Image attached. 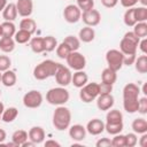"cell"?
<instances>
[{"label":"cell","mask_w":147,"mask_h":147,"mask_svg":"<svg viewBox=\"0 0 147 147\" xmlns=\"http://www.w3.org/2000/svg\"><path fill=\"white\" fill-rule=\"evenodd\" d=\"M20 29L25 30L28 32H30L31 34H33L37 30V23L33 18L30 17H24L21 22H20Z\"/></svg>","instance_id":"obj_26"},{"label":"cell","mask_w":147,"mask_h":147,"mask_svg":"<svg viewBox=\"0 0 147 147\" xmlns=\"http://www.w3.org/2000/svg\"><path fill=\"white\" fill-rule=\"evenodd\" d=\"M139 145L141 147H146L147 146V132L146 133H142V136H141V138L139 140Z\"/></svg>","instance_id":"obj_51"},{"label":"cell","mask_w":147,"mask_h":147,"mask_svg":"<svg viewBox=\"0 0 147 147\" xmlns=\"http://www.w3.org/2000/svg\"><path fill=\"white\" fill-rule=\"evenodd\" d=\"M88 82V76L84 70H78L75 74H72V78H71V83L74 84L75 87L80 88L83 87L85 84H87Z\"/></svg>","instance_id":"obj_18"},{"label":"cell","mask_w":147,"mask_h":147,"mask_svg":"<svg viewBox=\"0 0 147 147\" xmlns=\"http://www.w3.org/2000/svg\"><path fill=\"white\" fill-rule=\"evenodd\" d=\"M18 116V110L15 107H9L7 109L3 110V113L1 114V121L5 123H11L16 119V117Z\"/></svg>","instance_id":"obj_25"},{"label":"cell","mask_w":147,"mask_h":147,"mask_svg":"<svg viewBox=\"0 0 147 147\" xmlns=\"http://www.w3.org/2000/svg\"><path fill=\"white\" fill-rule=\"evenodd\" d=\"M138 44L126 37H123L121 42H119V51L124 54V55H130V54H136L137 49H138Z\"/></svg>","instance_id":"obj_13"},{"label":"cell","mask_w":147,"mask_h":147,"mask_svg":"<svg viewBox=\"0 0 147 147\" xmlns=\"http://www.w3.org/2000/svg\"><path fill=\"white\" fill-rule=\"evenodd\" d=\"M101 3L106 8H114L118 3V0H101Z\"/></svg>","instance_id":"obj_49"},{"label":"cell","mask_w":147,"mask_h":147,"mask_svg":"<svg viewBox=\"0 0 147 147\" xmlns=\"http://www.w3.org/2000/svg\"><path fill=\"white\" fill-rule=\"evenodd\" d=\"M45 146H56V147H60L61 145L57 141H55V140H46L45 141Z\"/></svg>","instance_id":"obj_52"},{"label":"cell","mask_w":147,"mask_h":147,"mask_svg":"<svg viewBox=\"0 0 147 147\" xmlns=\"http://www.w3.org/2000/svg\"><path fill=\"white\" fill-rule=\"evenodd\" d=\"M123 21H124V24L126 26H133L136 23H137V20H136V15H134V7L132 8H127L124 13V16H123Z\"/></svg>","instance_id":"obj_34"},{"label":"cell","mask_w":147,"mask_h":147,"mask_svg":"<svg viewBox=\"0 0 147 147\" xmlns=\"http://www.w3.org/2000/svg\"><path fill=\"white\" fill-rule=\"evenodd\" d=\"M44 41H45V52H53L57 46V40L53 36L44 37Z\"/></svg>","instance_id":"obj_38"},{"label":"cell","mask_w":147,"mask_h":147,"mask_svg":"<svg viewBox=\"0 0 147 147\" xmlns=\"http://www.w3.org/2000/svg\"><path fill=\"white\" fill-rule=\"evenodd\" d=\"M111 91H113V85L102 82L99 84V94H108L111 93Z\"/></svg>","instance_id":"obj_44"},{"label":"cell","mask_w":147,"mask_h":147,"mask_svg":"<svg viewBox=\"0 0 147 147\" xmlns=\"http://www.w3.org/2000/svg\"><path fill=\"white\" fill-rule=\"evenodd\" d=\"M138 46H139L140 51L142 52V54H147V39L146 38H141Z\"/></svg>","instance_id":"obj_50"},{"label":"cell","mask_w":147,"mask_h":147,"mask_svg":"<svg viewBox=\"0 0 147 147\" xmlns=\"http://www.w3.org/2000/svg\"><path fill=\"white\" fill-rule=\"evenodd\" d=\"M69 99H70V93L63 86L53 87L48 90V92L46 93V101L53 106H63L69 101Z\"/></svg>","instance_id":"obj_3"},{"label":"cell","mask_w":147,"mask_h":147,"mask_svg":"<svg viewBox=\"0 0 147 147\" xmlns=\"http://www.w3.org/2000/svg\"><path fill=\"white\" fill-rule=\"evenodd\" d=\"M11 65V60L7 55H0V71L3 72L8 70Z\"/></svg>","instance_id":"obj_42"},{"label":"cell","mask_w":147,"mask_h":147,"mask_svg":"<svg viewBox=\"0 0 147 147\" xmlns=\"http://www.w3.org/2000/svg\"><path fill=\"white\" fill-rule=\"evenodd\" d=\"M77 6L82 11H86L94 8V0H83L77 2Z\"/></svg>","instance_id":"obj_43"},{"label":"cell","mask_w":147,"mask_h":147,"mask_svg":"<svg viewBox=\"0 0 147 147\" xmlns=\"http://www.w3.org/2000/svg\"><path fill=\"white\" fill-rule=\"evenodd\" d=\"M2 37H14V34L16 33V26L13 22L9 21H5L2 24Z\"/></svg>","instance_id":"obj_35"},{"label":"cell","mask_w":147,"mask_h":147,"mask_svg":"<svg viewBox=\"0 0 147 147\" xmlns=\"http://www.w3.org/2000/svg\"><path fill=\"white\" fill-rule=\"evenodd\" d=\"M78 38L80 41L83 42H91L94 40L95 38V31L92 26H84L79 30V33H78Z\"/></svg>","instance_id":"obj_20"},{"label":"cell","mask_w":147,"mask_h":147,"mask_svg":"<svg viewBox=\"0 0 147 147\" xmlns=\"http://www.w3.org/2000/svg\"><path fill=\"white\" fill-rule=\"evenodd\" d=\"M69 129V136L75 141H82L86 137V129L82 124H74L68 127Z\"/></svg>","instance_id":"obj_16"},{"label":"cell","mask_w":147,"mask_h":147,"mask_svg":"<svg viewBox=\"0 0 147 147\" xmlns=\"http://www.w3.org/2000/svg\"><path fill=\"white\" fill-rule=\"evenodd\" d=\"M0 121H1V115H0Z\"/></svg>","instance_id":"obj_61"},{"label":"cell","mask_w":147,"mask_h":147,"mask_svg":"<svg viewBox=\"0 0 147 147\" xmlns=\"http://www.w3.org/2000/svg\"><path fill=\"white\" fill-rule=\"evenodd\" d=\"M30 47L33 53L45 52V41L42 37H33L30 39Z\"/></svg>","instance_id":"obj_27"},{"label":"cell","mask_w":147,"mask_h":147,"mask_svg":"<svg viewBox=\"0 0 147 147\" xmlns=\"http://www.w3.org/2000/svg\"><path fill=\"white\" fill-rule=\"evenodd\" d=\"M134 15H136L137 22H146L147 21V8L144 6L138 7V8L134 7Z\"/></svg>","instance_id":"obj_39"},{"label":"cell","mask_w":147,"mask_h":147,"mask_svg":"<svg viewBox=\"0 0 147 147\" xmlns=\"http://www.w3.org/2000/svg\"><path fill=\"white\" fill-rule=\"evenodd\" d=\"M96 107L102 110V111H106V110H109L110 108H113L115 101H114V96L111 95V93H108V94H99L96 96Z\"/></svg>","instance_id":"obj_12"},{"label":"cell","mask_w":147,"mask_h":147,"mask_svg":"<svg viewBox=\"0 0 147 147\" xmlns=\"http://www.w3.org/2000/svg\"><path fill=\"white\" fill-rule=\"evenodd\" d=\"M7 138V133L3 129H0V144H2Z\"/></svg>","instance_id":"obj_53"},{"label":"cell","mask_w":147,"mask_h":147,"mask_svg":"<svg viewBox=\"0 0 147 147\" xmlns=\"http://www.w3.org/2000/svg\"><path fill=\"white\" fill-rule=\"evenodd\" d=\"M67 64L70 69H74L75 71L78 70H84V68L86 67V59L85 56L79 53L78 51H72L65 59Z\"/></svg>","instance_id":"obj_6"},{"label":"cell","mask_w":147,"mask_h":147,"mask_svg":"<svg viewBox=\"0 0 147 147\" xmlns=\"http://www.w3.org/2000/svg\"><path fill=\"white\" fill-rule=\"evenodd\" d=\"M29 139L28 132L24 130H16L13 134H11V141L15 142L17 145V147L22 146L26 140Z\"/></svg>","instance_id":"obj_28"},{"label":"cell","mask_w":147,"mask_h":147,"mask_svg":"<svg viewBox=\"0 0 147 147\" xmlns=\"http://www.w3.org/2000/svg\"><path fill=\"white\" fill-rule=\"evenodd\" d=\"M116 80H117V71H115L108 67L102 70V74H101V82L102 83L114 85L116 83Z\"/></svg>","instance_id":"obj_22"},{"label":"cell","mask_w":147,"mask_h":147,"mask_svg":"<svg viewBox=\"0 0 147 147\" xmlns=\"http://www.w3.org/2000/svg\"><path fill=\"white\" fill-rule=\"evenodd\" d=\"M134 68L139 74H146L147 72V55H140L138 57H136L134 61Z\"/></svg>","instance_id":"obj_29"},{"label":"cell","mask_w":147,"mask_h":147,"mask_svg":"<svg viewBox=\"0 0 147 147\" xmlns=\"http://www.w3.org/2000/svg\"><path fill=\"white\" fill-rule=\"evenodd\" d=\"M119 2L124 8H132L139 2V0H119Z\"/></svg>","instance_id":"obj_48"},{"label":"cell","mask_w":147,"mask_h":147,"mask_svg":"<svg viewBox=\"0 0 147 147\" xmlns=\"http://www.w3.org/2000/svg\"><path fill=\"white\" fill-rule=\"evenodd\" d=\"M131 127H132L134 133H138V134L146 133L147 132V121L142 117L136 118V119H133V122L131 124Z\"/></svg>","instance_id":"obj_23"},{"label":"cell","mask_w":147,"mask_h":147,"mask_svg":"<svg viewBox=\"0 0 147 147\" xmlns=\"http://www.w3.org/2000/svg\"><path fill=\"white\" fill-rule=\"evenodd\" d=\"M6 6H7V0H0V11H2Z\"/></svg>","instance_id":"obj_55"},{"label":"cell","mask_w":147,"mask_h":147,"mask_svg":"<svg viewBox=\"0 0 147 147\" xmlns=\"http://www.w3.org/2000/svg\"><path fill=\"white\" fill-rule=\"evenodd\" d=\"M1 75H2V72L0 71V83H1Z\"/></svg>","instance_id":"obj_59"},{"label":"cell","mask_w":147,"mask_h":147,"mask_svg":"<svg viewBox=\"0 0 147 147\" xmlns=\"http://www.w3.org/2000/svg\"><path fill=\"white\" fill-rule=\"evenodd\" d=\"M31 36H32V34H31L30 32L20 29V30L16 31V33L14 34V40H15V42H17V44H26V42L30 41Z\"/></svg>","instance_id":"obj_32"},{"label":"cell","mask_w":147,"mask_h":147,"mask_svg":"<svg viewBox=\"0 0 147 147\" xmlns=\"http://www.w3.org/2000/svg\"><path fill=\"white\" fill-rule=\"evenodd\" d=\"M86 132L92 136H99L105 131V123L99 118H93L86 124Z\"/></svg>","instance_id":"obj_14"},{"label":"cell","mask_w":147,"mask_h":147,"mask_svg":"<svg viewBox=\"0 0 147 147\" xmlns=\"http://www.w3.org/2000/svg\"><path fill=\"white\" fill-rule=\"evenodd\" d=\"M33 146H36V144H34L33 141H31V140H29V141L26 140V141L22 145V147H33Z\"/></svg>","instance_id":"obj_54"},{"label":"cell","mask_w":147,"mask_h":147,"mask_svg":"<svg viewBox=\"0 0 147 147\" xmlns=\"http://www.w3.org/2000/svg\"><path fill=\"white\" fill-rule=\"evenodd\" d=\"M138 144V136L134 132L125 134V147H134Z\"/></svg>","instance_id":"obj_41"},{"label":"cell","mask_w":147,"mask_h":147,"mask_svg":"<svg viewBox=\"0 0 147 147\" xmlns=\"http://www.w3.org/2000/svg\"><path fill=\"white\" fill-rule=\"evenodd\" d=\"M17 82V77L16 74L13 70H6L2 72L1 75V83L3 84V86L6 87H13Z\"/></svg>","instance_id":"obj_21"},{"label":"cell","mask_w":147,"mask_h":147,"mask_svg":"<svg viewBox=\"0 0 147 147\" xmlns=\"http://www.w3.org/2000/svg\"><path fill=\"white\" fill-rule=\"evenodd\" d=\"M42 94L41 92L37 91V90H31L29 92H26L23 96V105L26 107V108H30V109H36L38 107L41 106L42 103Z\"/></svg>","instance_id":"obj_7"},{"label":"cell","mask_w":147,"mask_h":147,"mask_svg":"<svg viewBox=\"0 0 147 147\" xmlns=\"http://www.w3.org/2000/svg\"><path fill=\"white\" fill-rule=\"evenodd\" d=\"M123 60H124V54L119 49H109L106 53V61L108 64V68L118 71L123 67Z\"/></svg>","instance_id":"obj_5"},{"label":"cell","mask_w":147,"mask_h":147,"mask_svg":"<svg viewBox=\"0 0 147 147\" xmlns=\"http://www.w3.org/2000/svg\"><path fill=\"white\" fill-rule=\"evenodd\" d=\"M3 110H5V106H3V103L0 101V115L3 113Z\"/></svg>","instance_id":"obj_56"},{"label":"cell","mask_w":147,"mask_h":147,"mask_svg":"<svg viewBox=\"0 0 147 147\" xmlns=\"http://www.w3.org/2000/svg\"><path fill=\"white\" fill-rule=\"evenodd\" d=\"M15 40L13 37H1L0 38V51L3 53H10L15 48Z\"/></svg>","instance_id":"obj_24"},{"label":"cell","mask_w":147,"mask_h":147,"mask_svg":"<svg viewBox=\"0 0 147 147\" xmlns=\"http://www.w3.org/2000/svg\"><path fill=\"white\" fill-rule=\"evenodd\" d=\"M28 136H29V140H31L36 145H38V144L44 142L46 134H45V130L41 126H32L29 130Z\"/></svg>","instance_id":"obj_17"},{"label":"cell","mask_w":147,"mask_h":147,"mask_svg":"<svg viewBox=\"0 0 147 147\" xmlns=\"http://www.w3.org/2000/svg\"><path fill=\"white\" fill-rule=\"evenodd\" d=\"M17 13L22 17H29L33 11V1L32 0H17L16 2Z\"/></svg>","instance_id":"obj_15"},{"label":"cell","mask_w":147,"mask_h":147,"mask_svg":"<svg viewBox=\"0 0 147 147\" xmlns=\"http://www.w3.org/2000/svg\"><path fill=\"white\" fill-rule=\"evenodd\" d=\"M139 2H140L144 7H146V6H147V0H139Z\"/></svg>","instance_id":"obj_57"},{"label":"cell","mask_w":147,"mask_h":147,"mask_svg":"<svg viewBox=\"0 0 147 147\" xmlns=\"http://www.w3.org/2000/svg\"><path fill=\"white\" fill-rule=\"evenodd\" d=\"M133 33L138 38H146L147 37V23L146 22H137L133 25Z\"/></svg>","instance_id":"obj_33"},{"label":"cell","mask_w":147,"mask_h":147,"mask_svg":"<svg viewBox=\"0 0 147 147\" xmlns=\"http://www.w3.org/2000/svg\"><path fill=\"white\" fill-rule=\"evenodd\" d=\"M55 49H56V55H57L60 59H63V60H65L67 56L72 52V51L70 49V47H69L64 41H62L61 44H59Z\"/></svg>","instance_id":"obj_36"},{"label":"cell","mask_w":147,"mask_h":147,"mask_svg":"<svg viewBox=\"0 0 147 147\" xmlns=\"http://www.w3.org/2000/svg\"><path fill=\"white\" fill-rule=\"evenodd\" d=\"M96 147H111V140L109 138H101L95 142Z\"/></svg>","instance_id":"obj_46"},{"label":"cell","mask_w":147,"mask_h":147,"mask_svg":"<svg viewBox=\"0 0 147 147\" xmlns=\"http://www.w3.org/2000/svg\"><path fill=\"white\" fill-rule=\"evenodd\" d=\"M80 20H83V22L87 25V26H96L100 21H101V14L99 10L96 9H90L86 11H82V17Z\"/></svg>","instance_id":"obj_10"},{"label":"cell","mask_w":147,"mask_h":147,"mask_svg":"<svg viewBox=\"0 0 147 147\" xmlns=\"http://www.w3.org/2000/svg\"><path fill=\"white\" fill-rule=\"evenodd\" d=\"M57 69V62L53 60H45L37 64L33 69V77L37 80H44L55 75Z\"/></svg>","instance_id":"obj_2"},{"label":"cell","mask_w":147,"mask_h":147,"mask_svg":"<svg viewBox=\"0 0 147 147\" xmlns=\"http://www.w3.org/2000/svg\"><path fill=\"white\" fill-rule=\"evenodd\" d=\"M106 121L108 123H117V122H123V114L118 109H111L108 110L106 115Z\"/></svg>","instance_id":"obj_30"},{"label":"cell","mask_w":147,"mask_h":147,"mask_svg":"<svg viewBox=\"0 0 147 147\" xmlns=\"http://www.w3.org/2000/svg\"><path fill=\"white\" fill-rule=\"evenodd\" d=\"M55 77V80L56 83L60 85V86H68L69 84H71V78H72V74L70 71V69L68 67H65L64 64H61V63H57V69H56V72L54 75Z\"/></svg>","instance_id":"obj_8"},{"label":"cell","mask_w":147,"mask_h":147,"mask_svg":"<svg viewBox=\"0 0 147 147\" xmlns=\"http://www.w3.org/2000/svg\"><path fill=\"white\" fill-rule=\"evenodd\" d=\"M138 113L145 115L147 114V98L142 96L139 99V107H138Z\"/></svg>","instance_id":"obj_45"},{"label":"cell","mask_w":147,"mask_h":147,"mask_svg":"<svg viewBox=\"0 0 147 147\" xmlns=\"http://www.w3.org/2000/svg\"><path fill=\"white\" fill-rule=\"evenodd\" d=\"M17 15H18V13H17V8H16V3H13V2L7 3V6L2 10V17L5 21L13 22L16 20Z\"/></svg>","instance_id":"obj_19"},{"label":"cell","mask_w":147,"mask_h":147,"mask_svg":"<svg viewBox=\"0 0 147 147\" xmlns=\"http://www.w3.org/2000/svg\"><path fill=\"white\" fill-rule=\"evenodd\" d=\"M136 54H130V55H124V60H123V65H132L136 61Z\"/></svg>","instance_id":"obj_47"},{"label":"cell","mask_w":147,"mask_h":147,"mask_svg":"<svg viewBox=\"0 0 147 147\" xmlns=\"http://www.w3.org/2000/svg\"><path fill=\"white\" fill-rule=\"evenodd\" d=\"M98 95H99V83L92 82V83H87L83 87H80L79 98L85 103H90V102L94 101Z\"/></svg>","instance_id":"obj_4"},{"label":"cell","mask_w":147,"mask_h":147,"mask_svg":"<svg viewBox=\"0 0 147 147\" xmlns=\"http://www.w3.org/2000/svg\"><path fill=\"white\" fill-rule=\"evenodd\" d=\"M71 111L64 106H57L53 113V125L59 131H64L70 126Z\"/></svg>","instance_id":"obj_1"},{"label":"cell","mask_w":147,"mask_h":147,"mask_svg":"<svg viewBox=\"0 0 147 147\" xmlns=\"http://www.w3.org/2000/svg\"><path fill=\"white\" fill-rule=\"evenodd\" d=\"M0 37H2V26L0 24Z\"/></svg>","instance_id":"obj_58"},{"label":"cell","mask_w":147,"mask_h":147,"mask_svg":"<svg viewBox=\"0 0 147 147\" xmlns=\"http://www.w3.org/2000/svg\"><path fill=\"white\" fill-rule=\"evenodd\" d=\"M140 94V88L134 83H129L123 88V101H133L138 100Z\"/></svg>","instance_id":"obj_11"},{"label":"cell","mask_w":147,"mask_h":147,"mask_svg":"<svg viewBox=\"0 0 147 147\" xmlns=\"http://www.w3.org/2000/svg\"><path fill=\"white\" fill-rule=\"evenodd\" d=\"M123 122H117V123H108L106 122L105 123V130L109 133V134H117V133H121L123 131Z\"/></svg>","instance_id":"obj_31"},{"label":"cell","mask_w":147,"mask_h":147,"mask_svg":"<svg viewBox=\"0 0 147 147\" xmlns=\"http://www.w3.org/2000/svg\"><path fill=\"white\" fill-rule=\"evenodd\" d=\"M0 96H1V90H0Z\"/></svg>","instance_id":"obj_60"},{"label":"cell","mask_w":147,"mask_h":147,"mask_svg":"<svg viewBox=\"0 0 147 147\" xmlns=\"http://www.w3.org/2000/svg\"><path fill=\"white\" fill-rule=\"evenodd\" d=\"M111 147H125V134H115L111 139Z\"/></svg>","instance_id":"obj_40"},{"label":"cell","mask_w":147,"mask_h":147,"mask_svg":"<svg viewBox=\"0 0 147 147\" xmlns=\"http://www.w3.org/2000/svg\"><path fill=\"white\" fill-rule=\"evenodd\" d=\"M63 17L68 23H77L82 17V10L77 5H68L63 9Z\"/></svg>","instance_id":"obj_9"},{"label":"cell","mask_w":147,"mask_h":147,"mask_svg":"<svg viewBox=\"0 0 147 147\" xmlns=\"http://www.w3.org/2000/svg\"><path fill=\"white\" fill-rule=\"evenodd\" d=\"M63 41L70 47L71 51H78L80 47V40L75 36H67Z\"/></svg>","instance_id":"obj_37"}]
</instances>
